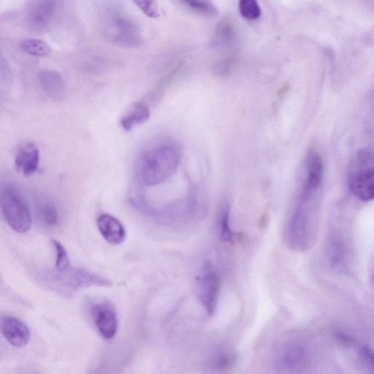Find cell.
<instances>
[{
    "label": "cell",
    "instance_id": "277c9868",
    "mask_svg": "<svg viewBox=\"0 0 374 374\" xmlns=\"http://www.w3.org/2000/svg\"><path fill=\"white\" fill-rule=\"evenodd\" d=\"M313 200H300L290 220L289 242L294 250H307L314 239L310 213V206Z\"/></svg>",
    "mask_w": 374,
    "mask_h": 374
},
{
    "label": "cell",
    "instance_id": "3957f363",
    "mask_svg": "<svg viewBox=\"0 0 374 374\" xmlns=\"http://www.w3.org/2000/svg\"><path fill=\"white\" fill-rule=\"evenodd\" d=\"M0 209L8 224L18 233L28 232L32 226V216L27 203L12 187L0 190Z\"/></svg>",
    "mask_w": 374,
    "mask_h": 374
},
{
    "label": "cell",
    "instance_id": "7402d4cb",
    "mask_svg": "<svg viewBox=\"0 0 374 374\" xmlns=\"http://www.w3.org/2000/svg\"><path fill=\"white\" fill-rule=\"evenodd\" d=\"M40 214L43 222L48 226H54L59 222L58 210L51 204H45L43 206Z\"/></svg>",
    "mask_w": 374,
    "mask_h": 374
},
{
    "label": "cell",
    "instance_id": "e0dca14e",
    "mask_svg": "<svg viewBox=\"0 0 374 374\" xmlns=\"http://www.w3.org/2000/svg\"><path fill=\"white\" fill-rule=\"evenodd\" d=\"M55 8L54 0H43L32 14V21L37 27H43L51 19Z\"/></svg>",
    "mask_w": 374,
    "mask_h": 374
},
{
    "label": "cell",
    "instance_id": "7a4b0ae2",
    "mask_svg": "<svg viewBox=\"0 0 374 374\" xmlns=\"http://www.w3.org/2000/svg\"><path fill=\"white\" fill-rule=\"evenodd\" d=\"M374 159L371 150H360L353 159L348 174V185L359 200L369 202L374 197Z\"/></svg>",
    "mask_w": 374,
    "mask_h": 374
},
{
    "label": "cell",
    "instance_id": "603a6c76",
    "mask_svg": "<svg viewBox=\"0 0 374 374\" xmlns=\"http://www.w3.org/2000/svg\"><path fill=\"white\" fill-rule=\"evenodd\" d=\"M132 1L146 16L156 19L160 16L156 0H132Z\"/></svg>",
    "mask_w": 374,
    "mask_h": 374
},
{
    "label": "cell",
    "instance_id": "8992f818",
    "mask_svg": "<svg viewBox=\"0 0 374 374\" xmlns=\"http://www.w3.org/2000/svg\"><path fill=\"white\" fill-rule=\"evenodd\" d=\"M197 281L198 298L207 314L211 316L217 308L221 288L220 276L207 264Z\"/></svg>",
    "mask_w": 374,
    "mask_h": 374
},
{
    "label": "cell",
    "instance_id": "9a60e30c",
    "mask_svg": "<svg viewBox=\"0 0 374 374\" xmlns=\"http://www.w3.org/2000/svg\"><path fill=\"white\" fill-rule=\"evenodd\" d=\"M150 117V108L145 104H136L121 119V127L124 130L130 131L148 121Z\"/></svg>",
    "mask_w": 374,
    "mask_h": 374
},
{
    "label": "cell",
    "instance_id": "5bb4252c",
    "mask_svg": "<svg viewBox=\"0 0 374 374\" xmlns=\"http://www.w3.org/2000/svg\"><path fill=\"white\" fill-rule=\"evenodd\" d=\"M40 83L45 92L54 100H60L65 96V84L62 77L56 72L43 71L40 73Z\"/></svg>",
    "mask_w": 374,
    "mask_h": 374
},
{
    "label": "cell",
    "instance_id": "52a82bcc",
    "mask_svg": "<svg viewBox=\"0 0 374 374\" xmlns=\"http://www.w3.org/2000/svg\"><path fill=\"white\" fill-rule=\"evenodd\" d=\"M62 274L63 285L73 290L90 288L112 286L110 280L95 274L93 272L81 268H68L62 272H58Z\"/></svg>",
    "mask_w": 374,
    "mask_h": 374
},
{
    "label": "cell",
    "instance_id": "4316f807",
    "mask_svg": "<svg viewBox=\"0 0 374 374\" xmlns=\"http://www.w3.org/2000/svg\"><path fill=\"white\" fill-rule=\"evenodd\" d=\"M359 355L364 365L369 369L373 370L374 361L372 350L369 347H365L360 351Z\"/></svg>",
    "mask_w": 374,
    "mask_h": 374
},
{
    "label": "cell",
    "instance_id": "6da1fadb",
    "mask_svg": "<svg viewBox=\"0 0 374 374\" xmlns=\"http://www.w3.org/2000/svg\"><path fill=\"white\" fill-rule=\"evenodd\" d=\"M181 159L178 145L169 141L154 143L140 154L136 175L145 187L162 185L176 172Z\"/></svg>",
    "mask_w": 374,
    "mask_h": 374
},
{
    "label": "cell",
    "instance_id": "8fae6325",
    "mask_svg": "<svg viewBox=\"0 0 374 374\" xmlns=\"http://www.w3.org/2000/svg\"><path fill=\"white\" fill-rule=\"evenodd\" d=\"M0 331L8 342L14 347H24L30 342V332L28 327L16 317H3L0 320Z\"/></svg>",
    "mask_w": 374,
    "mask_h": 374
},
{
    "label": "cell",
    "instance_id": "9c48e42d",
    "mask_svg": "<svg viewBox=\"0 0 374 374\" xmlns=\"http://www.w3.org/2000/svg\"><path fill=\"white\" fill-rule=\"evenodd\" d=\"M97 329L102 337L110 340L118 331L119 323L115 308L108 303H97L92 309Z\"/></svg>",
    "mask_w": 374,
    "mask_h": 374
},
{
    "label": "cell",
    "instance_id": "ba28073f",
    "mask_svg": "<svg viewBox=\"0 0 374 374\" xmlns=\"http://www.w3.org/2000/svg\"><path fill=\"white\" fill-rule=\"evenodd\" d=\"M323 163L320 155L315 151H311L307 159V175L303 184L301 200L314 199L323 179Z\"/></svg>",
    "mask_w": 374,
    "mask_h": 374
},
{
    "label": "cell",
    "instance_id": "ac0fdd59",
    "mask_svg": "<svg viewBox=\"0 0 374 374\" xmlns=\"http://www.w3.org/2000/svg\"><path fill=\"white\" fill-rule=\"evenodd\" d=\"M235 359V354L231 351L221 350L211 357L209 364L214 370L224 371L232 367Z\"/></svg>",
    "mask_w": 374,
    "mask_h": 374
},
{
    "label": "cell",
    "instance_id": "ffe728a7",
    "mask_svg": "<svg viewBox=\"0 0 374 374\" xmlns=\"http://www.w3.org/2000/svg\"><path fill=\"white\" fill-rule=\"evenodd\" d=\"M239 8L241 15L247 20H255L261 16L257 0H240Z\"/></svg>",
    "mask_w": 374,
    "mask_h": 374
},
{
    "label": "cell",
    "instance_id": "7c38bea8",
    "mask_svg": "<svg viewBox=\"0 0 374 374\" xmlns=\"http://www.w3.org/2000/svg\"><path fill=\"white\" fill-rule=\"evenodd\" d=\"M98 230L110 244L119 245L126 239V231L122 223L108 213L100 215L97 220Z\"/></svg>",
    "mask_w": 374,
    "mask_h": 374
},
{
    "label": "cell",
    "instance_id": "44dd1931",
    "mask_svg": "<svg viewBox=\"0 0 374 374\" xmlns=\"http://www.w3.org/2000/svg\"><path fill=\"white\" fill-rule=\"evenodd\" d=\"M52 243L56 250L55 268L58 272H62L70 267L69 257L65 248L59 242L53 240Z\"/></svg>",
    "mask_w": 374,
    "mask_h": 374
},
{
    "label": "cell",
    "instance_id": "5b68a950",
    "mask_svg": "<svg viewBox=\"0 0 374 374\" xmlns=\"http://www.w3.org/2000/svg\"><path fill=\"white\" fill-rule=\"evenodd\" d=\"M104 24L106 35L113 42L128 47L138 45L141 42L139 26L126 16L117 13L110 14Z\"/></svg>",
    "mask_w": 374,
    "mask_h": 374
},
{
    "label": "cell",
    "instance_id": "2e32d148",
    "mask_svg": "<svg viewBox=\"0 0 374 374\" xmlns=\"http://www.w3.org/2000/svg\"><path fill=\"white\" fill-rule=\"evenodd\" d=\"M21 49L27 54L36 56V58H45L51 52L50 45L40 39L27 38L20 43Z\"/></svg>",
    "mask_w": 374,
    "mask_h": 374
},
{
    "label": "cell",
    "instance_id": "4fadbf2b",
    "mask_svg": "<svg viewBox=\"0 0 374 374\" xmlns=\"http://www.w3.org/2000/svg\"><path fill=\"white\" fill-rule=\"evenodd\" d=\"M307 362V353L303 347L290 345L282 351L279 357L281 367L290 371L303 369Z\"/></svg>",
    "mask_w": 374,
    "mask_h": 374
},
{
    "label": "cell",
    "instance_id": "d4e9b609",
    "mask_svg": "<svg viewBox=\"0 0 374 374\" xmlns=\"http://www.w3.org/2000/svg\"><path fill=\"white\" fill-rule=\"evenodd\" d=\"M232 29L229 23L221 22L216 28L214 34V42L218 45L224 44L231 39Z\"/></svg>",
    "mask_w": 374,
    "mask_h": 374
},
{
    "label": "cell",
    "instance_id": "cb8c5ba5",
    "mask_svg": "<svg viewBox=\"0 0 374 374\" xmlns=\"http://www.w3.org/2000/svg\"><path fill=\"white\" fill-rule=\"evenodd\" d=\"M221 237L225 242H231L233 239V233L230 226V210L225 209L220 220Z\"/></svg>",
    "mask_w": 374,
    "mask_h": 374
},
{
    "label": "cell",
    "instance_id": "d6986e66",
    "mask_svg": "<svg viewBox=\"0 0 374 374\" xmlns=\"http://www.w3.org/2000/svg\"><path fill=\"white\" fill-rule=\"evenodd\" d=\"M187 8L195 12L207 16L218 14V10L207 0H180Z\"/></svg>",
    "mask_w": 374,
    "mask_h": 374
},
{
    "label": "cell",
    "instance_id": "30bf717a",
    "mask_svg": "<svg viewBox=\"0 0 374 374\" xmlns=\"http://www.w3.org/2000/svg\"><path fill=\"white\" fill-rule=\"evenodd\" d=\"M39 164L40 152L37 145L31 141L21 143L15 157L17 172L25 177H30L38 171Z\"/></svg>",
    "mask_w": 374,
    "mask_h": 374
},
{
    "label": "cell",
    "instance_id": "484cf974",
    "mask_svg": "<svg viewBox=\"0 0 374 374\" xmlns=\"http://www.w3.org/2000/svg\"><path fill=\"white\" fill-rule=\"evenodd\" d=\"M331 260L334 266H339L342 262L344 256V249L341 243L333 242L331 246Z\"/></svg>",
    "mask_w": 374,
    "mask_h": 374
}]
</instances>
